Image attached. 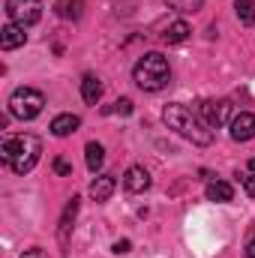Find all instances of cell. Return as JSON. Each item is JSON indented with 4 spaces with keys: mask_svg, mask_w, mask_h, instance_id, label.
<instances>
[{
    "mask_svg": "<svg viewBox=\"0 0 255 258\" xmlns=\"http://www.w3.org/2000/svg\"><path fill=\"white\" fill-rule=\"evenodd\" d=\"M162 120H165V126L168 129H174L177 135H183L186 141L198 144V147H207V144L213 141V129L198 117V111H192L189 105H183V102H171V105H165Z\"/></svg>",
    "mask_w": 255,
    "mask_h": 258,
    "instance_id": "6da1fadb",
    "label": "cell"
},
{
    "mask_svg": "<svg viewBox=\"0 0 255 258\" xmlns=\"http://www.w3.org/2000/svg\"><path fill=\"white\" fill-rule=\"evenodd\" d=\"M39 153H42V141L30 132H21V135H6L3 144H0V159L15 171V174H27L33 171V165L39 162Z\"/></svg>",
    "mask_w": 255,
    "mask_h": 258,
    "instance_id": "7a4b0ae2",
    "label": "cell"
},
{
    "mask_svg": "<svg viewBox=\"0 0 255 258\" xmlns=\"http://www.w3.org/2000/svg\"><path fill=\"white\" fill-rule=\"evenodd\" d=\"M132 78H135V84H138L141 90L156 93V90H162V87L171 81V66H168V60H165L159 51H150V54H144V57L135 63Z\"/></svg>",
    "mask_w": 255,
    "mask_h": 258,
    "instance_id": "3957f363",
    "label": "cell"
},
{
    "mask_svg": "<svg viewBox=\"0 0 255 258\" xmlns=\"http://www.w3.org/2000/svg\"><path fill=\"white\" fill-rule=\"evenodd\" d=\"M45 105V96L36 90V87H15L12 96H9V114L18 117V120H33L39 117Z\"/></svg>",
    "mask_w": 255,
    "mask_h": 258,
    "instance_id": "277c9868",
    "label": "cell"
},
{
    "mask_svg": "<svg viewBox=\"0 0 255 258\" xmlns=\"http://www.w3.org/2000/svg\"><path fill=\"white\" fill-rule=\"evenodd\" d=\"M6 15L9 21L30 27L42 18V0H6Z\"/></svg>",
    "mask_w": 255,
    "mask_h": 258,
    "instance_id": "5b68a950",
    "label": "cell"
},
{
    "mask_svg": "<svg viewBox=\"0 0 255 258\" xmlns=\"http://www.w3.org/2000/svg\"><path fill=\"white\" fill-rule=\"evenodd\" d=\"M198 117L210 129L225 126V123H231V102L228 99H204L198 105Z\"/></svg>",
    "mask_w": 255,
    "mask_h": 258,
    "instance_id": "8992f818",
    "label": "cell"
},
{
    "mask_svg": "<svg viewBox=\"0 0 255 258\" xmlns=\"http://www.w3.org/2000/svg\"><path fill=\"white\" fill-rule=\"evenodd\" d=\"M78 207H81V198H78V195H72V198L66 201L63 216H60V225H57V240H60V246H66V243H69V231H72V225H75Z\"/></svg>",
    "mask_w": 255,
    "mask_h": 258,
    "instance_id": "52a82bcc",
    "label": "cell"
},
{
    "mask_svg": "<svg viewBox=\"0 0 255 258\" xmlns=\"http://www.w3.org/2000/svg\"><path fill=\"white\" fill-rule=\"evenodd\" d=\"M228 126H231V138H234V141H252L255 138V117L249 111L234 114Z\"/></svg>",
    "mask_w": 255,
    "mask_h": 258,
    "instance_id": "ba28073f",
    "label": "cell"
},
{
    "mask_svg": "<svg viewBox=\"0 0 255 258\" xmlns=\"http://www.w3.org/2000/svg\"><path fill=\"white\" fill-rule=\"evenodd\" d=\"M123 186H126V192H147L150 189V174H147V168H141V165H132L126 168V174H123Z\"/></svg>",
    "mask_w": 255,
    "mask_h": 258,
    "instance_id": "9c48e42d",
    "label": "cell"
},
{
    "mask_svg": "<svg viewBox=\"0 0 255 258\" xmlns=\"http://www.w3.org/2000/svg\"><path fill=\"white\" fill-rule=\"evenodd\" d=\"M24 42H27V33H24L21 24H15V21L3 24V30H0V48H3V51H12V48H18V45H24Z\"/></svg>",
    "mask_w": 255,
    "mask_h": 258,
    "instance_id": "30bf717a",
    "label": "cell"
},
{
    "mask_svg": "<svg viewBox=\"0 0 255 258\" xmlns=\"http://www.w3.org/2000/svg\"><path fill=\"white\" fill-rule=\"evenodd\" d=\"M114 189H117V180L111 174H99V177H93V183H90L87 192H90L93 201H108L114 195Z\"/></svg>",
    "mask_w": 255,
    "mask_h": 258,
    "instance_id": "8fae6325",
    "label": "cell"
},
{
    "mask_svg": "<svg viewBox=\"0 0 255 258\" xmlns=\"http://www.w3.org/2000/svg\"><path fill=\"white\" fill-rule=\"evenodd\" d=\"M78 126H81V117H78V114H57V117L51 120V132H54L57 138L72 135Z\"/></svg>",
    "mask_w": 255,
    "mask_h": 258,
    "instance_id": "7c38bea8",
    "label": "cell"
},
{
    "mask_svg": "<svg viewBox=\"0 0 255 258\" xmlns=\"http://www.w3.org/2000/svg\"><path fill=\"white\" fill-rule=\"evenodd\" d=\"M81 99L87 105H96L102 99V81L96 75H84V81H81Z\"/></svg>",
    "mask_w": 255,
    "mask_h": 258,
    "instance_id": "4fadbf2b",
    "label": "cell"
},
{
    "mask_svg": "<svg viewBox=\"0 0 255 258\" xmlns=\"http://www.w3.org/2000/svg\"><path fill=\"white\" fill-rule=\"evenodd\" d=\"M204 192H207V201H219V204H225V201H231V198H234L231 183H225V180H210Z\"/></svg>",
    "mask_w": 255,
    "mask_h": 258,
    "instance_id": "5bb4252c",
    "label": "cell"
},
{
    "mask_svg": "<svg viewBox=\"0 0 255 258\" xmlns=\"http://www.w3.org/2000/svg\"><path fill=\"white\" fill-rule=\"evenodd\" d=\"M189 33L192 30H189L186 21H171V24L165 27V33H162V42H168V45H180Z\"/></svg>",
    "mask_w": 255,
    "mask_h": 258,
    "instance_id": "9a60e30c",
    "label": "cell"
},
{
    "mask_svg": "<svg viewBox=\"0 0 255 258\" xmlns=\"http://www.w3.org/2000/svg\"><path fill=\"white\" fill-rule=\"evenodd\" d=\"M84 156H87V168L96 174V171L102 168V162H105V147H102L99 141H90V144L84 147Z\"/></svg>",
    "mask_w": 255,
    "mask_h": 258,
    "instance_id": "2e32d148",
    "label": "cell"
},
{
    "mask_svg": "<svg viewBox=\"0 0 255 258\" xmlns=\"http://www.w3.org/2000/svg\"><path fill=\"white\" fill-rule=\"evenodd\" d=\"M54 9H57V15H60V18H72V21H75V18H81L84 3H81V0H57V6H54Z\"/></svg>",
    "mask_w": 255,
    "mask_h": 258,
    "instance_id": "e0dca14e",
    "label": "cell"
},
{
    "mask_svg": "<svg viewBox=\"0 0 255 258\" xmlns=\"http://www.w3.org/2000/svg\"><path fill=\"white\" fill-rule=\"evenodd\" d=\"M234 9H237V18L240 24H255V0H234Z\"/></svg>",
    "mask_w": 255,
    "mask_h": 258,
    "instance_id": "ac0fdd59",
    "label": "cell"
},
{
    "mask_svg": "<svg viewBox=\"0 0 255 258\" xmlns=\"http://www.w3.org/2000/svg\"><path fill=\"white\" fill-rule=\"evenodd\" d=\"M165 3H168V9H174V12H183V15L198 12V9L204 6V0H165Z\"/></svg>",
    "mask_w": 255,
    "mask_h": 258,
    "instance_id": "d6986e66",
    "label": "cell"
},
{
    "mask_svg": "<svg viewBox=\"0 0 255 258\" xmlns=\"http://www.w3.org/2000/svg\"><path fill=\"white\" fill-rule=\"evenodd\" d=\"M111 111H114V114H123V117H126V114H132V102H129V99H117Z\"/></svg>",
    "mask_w": 255,
    "mask_h": 258,
    "instance_id": "ffe728a7",
    "label": "cell"
},
{
    "mask_svg": "<svg viewBox=\"0 0 255 258\" xmlns=\"http://www.w3.org/2000/svg\"><path fill=\"white\" fill-rule=\"evenodd\" d=\"M54 171H57V174H72V165H69V162H66V159H54Z\"/></svg>",
    "mask_w": 255,
    "mask_h": 258,
    "instance_id": "44dd1931",
    "label": "cell"
},
{
    "mask_svg": "<svg viewBox=\"0 0 255 258\" xmlns=\"http://www.w3.org/2000/svg\"><path fill=\"white\" fill-rule=\"evenodd\" d=\"M243 189H246V195H252V198H255V171L243 177Z\"/></svg>",
    "mask_w": 255,
    "mask_h": 258,
    "instance_id": "7402d4cb",
    "label": "cell"
},
{
    "mask_svg": "<svg viewBox=\"0 0 255 258\" xmlns=\"http://www.w3.org/2000/svg\"><path fill=\"white\" fill-rule=\"evenodd\" d=\"M111 249H114L117 255H123V252H129V249H132V243H129V240H117V243H114Z\"/></svg>",
    "mask_w": 255,
    "mask_h": 258,
    "instance_id": "603a6c76",
    "label": "cell"
},
{
    "mask_svg": "<svg viewBox=\"0 0 255 258\" xmlns=\"http://www.w3.org/2000/svg\"><path fill=\"white\" fill-rule=\"evenodd\" d=\"M21 258H48L42 249H27V252H21Z\"/></svg>",
    "mask_w": 255,
    "mask_h": 258,
    "instance_id": "cb8c5ba5",
    "label": "cell"
},
{
    "mask_svg": "<svg viewBox=\"0 0 255 258\" xmlns=\"http://www.w3.org/2000/svg\"><path fill=\"white\" fill-rule=\"evenodd\" d=\"M246 258H255V237L246 243Z\"/></svg>",
    "mask_w": 255,
    "mask_h": 258,
    "instance_id": "d4e9b609",
    "label": "cell"
},
{
    "mask_svg": "<svg viewBox=\"0 0 255 258\" xmlns=\"http://www.w3.org/2000/svg\"><path fill=\"white\" fill-rule=\"evenodd\" d=\"M249 171H255V159H249Z\"/></svg>",
    "mask_w": 255,
    "mask_h": 258,
    "instance_id": "484cf974",
    "label": "cell"
}]
</instances>
